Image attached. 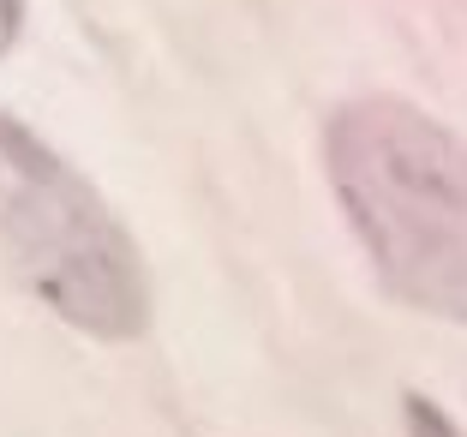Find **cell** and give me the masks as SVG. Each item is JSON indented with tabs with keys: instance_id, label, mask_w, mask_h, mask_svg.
<instances>
[{
	"instance_id": "1",
	"label": "cell",
	"mask_w": 467,
	"mask_h": 437,
	"mask_svg": "<svg viewBox=\"0 0 467 437\" xmlns=\"http://www.w3.org/2000/svg\"><path fill=\"white\" fill-rule=\"evenodd\" d=\"M324 156L384 287L467 324V144L401 96H354Z\"/></svg>"
},
{
	"instance_id": "2",
	"label": "cell",
	"mask_w": 467,
	"mask_h": 437,
	"mask_svg": "<svg viewBox=\"0 0 467 437\" xmlns=\"http://www.w3.org/2000/svg\"><path fill=\"white\" fill-rule=\"evenodd\" d=\"M0 252L18 282L84 336H138L150 317L132 234L97 186L13 114H0Z\"/></svg>"
},
{
	"instance_id": "3",
	"label": "cell",
	"mask_w": 467,
	"mask_h": 437,
	"mask_svg": "<svg viewBox=\"0 0 467 437\" xmlns=\"http://www.w3.org/2000/svg\"><path fill=\"white\" fill-rule=\"evenodd\" d=\"M408 437H462V432H455L450 413L431 408L426 396H408Z\"/></svg>"
},
{
	"instance_id": "4",
	"label": "cell",
	"mask_w": 467,
	"mask_h": 437,
	"mask_svg": "<svg viewBox=\"0 0 467 437\" xmlns=\"http://www.w3.org/2000/svg\"><path fill=\"white\" fill-rule=\"evenodd\" d=\"M13 36H18V0H0V55H6Z\"/></svg>"
}]
</instances>
